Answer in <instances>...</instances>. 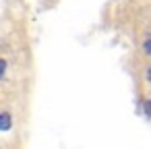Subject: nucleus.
<instances>
[{"label":"nucleus","instance_id":"nucleus-2","mask_svg":"<svg viewBox=\"0 0 151 149\" xmlns=\"http://www.w3.org/2000/svg\"><path fill=\"white\" fill-rule=\"evenodd\" d=\"M6 73H9V60L0 56V83L6 79Z\"/></svg>","mask_w":151,"mask_h":149},{"label":"nucleus","instance_id":"nucleus-5","mask_svg":"<svg viewBox=\"0 0 151 149\" xmlns=\"http://www.w3.org/2000/svg\"><path fill=\"white\" fill-rule=\"evenodd\" d=\"M145 79H147V83L151 85V64L147 66V71H145Z\"/></svg>","mask_w":151,"mask_h":149},{"label":"nucleus","instance_id":"nucleus-4","mask_svg":"<svg viewBox=\"0 0 151 149\" xmlns=\"http://www.w3.org/2000/svg\"><path fill=\"white\" fill-rule=\"evenodd\" d=\"M141 108H143V114H145L147 118H151V97H145V99L141 101Z\"/></svg>","mask_w":151,"mask_h":149},{"label":"nucleus","instance_id":"nucleus-1","mask_svg":"<svg viewBox=\"0 0 151 149\" xmlns=\"http://www.w3.org/2000/svg\"><path fill=\"white\" fill-rule=\"evenodd\" d=\"M13 126H15L13 114L6 110H0V132H9V130H13Z\"/></svg>","mask_w":151,"mask_h":149},{"label":"nucleus","instance_id":"nucleus-3","mask_svg":"<svg viewBox=\"0 0 151 149\" xmlns=\"http://www.w3.org/2000/svg\"><path fill=\"white\" fill-rule=\"evenodd\" d=\"M141 52H143L145 56L151 58V35H147V37L143 40V44H141Z\"/></svg>","mask_w":151,"mask_h":149}]
</instances>
